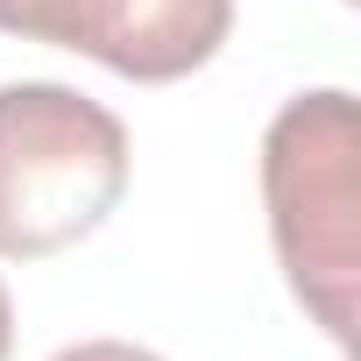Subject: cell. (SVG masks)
<instances>
[{"label":"cell","instance_id":"cell-3","mask_svg":"<svg viewBox=\"0 0 361 361\" xmlns=\"http://www.w3.org/2000/svg\"><path fill=\"white\" fill-rule=\"evenodd\" d=\"M0 29L78 50L135 85H170L213 64L234 29V0H0Z\"/></svg>","mask_w":361,"mask_h":361},{"label":"cell","instance_id":"cell-2","mask_svg":"<svg viewBox=\"0 0 361 361\" xmlns=\"http://www.w3.org/2000/svg\"><path fill=\"white\" fill-rule=\"evenodd\" d=\"M128 192V128L50 78L0 85V255L43 262L85 241Z\"/></svg>","mask_w":361,"mask_h":361},{"label":"cell","instance_id":"cell-1","mask_svg":"<svg viewBox=\"0 0 361 361\" xmlns=\"http://www.w3.org/2000/svg\"><path fill=\"white\" fill-rule=\"evenodd\" d=\"M262 199L298 305L347 347L361 276V128L347 92H305L269 121Z\"/></svg>","mask_w":361,"mask_h":361},{"label":"cell","instance_id":"cell-5","mask_svg":"<svg viewBox=\"0 0 361 361\" xmlns=\"http://www.w3.org/2000/svg\"><path fill=\"white\" fill-rule=\"evenodd\" d=\"M8 347H15V305H8V283H0V361H8Z\"/></svg>","mask_w":361,"mask_h":361},{"label":"cell","instance_id":"cell-4","mask_svg":"<svg viewBox=\"0 0 361 361\" xmlns=\"http://www.w3.org/2000/svg\"><path fill=\"white\" fill-rule=\"evenodd\" d=\"M50 361H163V354H149V347H135V340H78V347H64V354H50Z\"/></svg>","mask_w":361,"mask_h":361}]
</instances>
